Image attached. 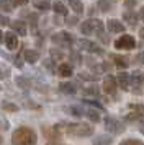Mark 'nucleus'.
I'll list each match as a JSON object with an SVG mask.
<instances>
[{
	"instance_id": "nucleus-1",
	"label": "nucleus",
	"mask_w": 144,
	"mask_h": 145,
	"mask_svg": "<svg viewBox=\"0 0 144 145\" xmlns=\"http://www.w3.org/2000/svg\"><path fill=\"white\" fill-rule=\"evenodd\" d=\"M38 135L31 127H18L12 134L13 145H36Z\"/></svg>"
},
{
	"instance_id": "nucleus-2",
	"label": "nucleus",
	"mask_w": 144,
	"mask_h": 145,
	"mask_svg": "<svg viewBox=\"0 0 144 145\" xmlns=\"http://www.w3.org/2000/svg\"><path fill=\"white\" fill-rule=\"evenodd\" d=\"M67 132L75 137H89L92 135V127L84 122H75V124H67Z\"/></svg>"
},
{
	"instance_id": "nucleus-3",
	"label": "nucleus",
	"mask_w": 144,
	"mask_h": 145,
	"mask_svg": "<svg viewBox=\"0 0 144 145\" xmlns=\"http://www.w3.org/2000/svg\"><path fill=\"white\" fill-rule=\"evenodd\" d=\"M103 29V21L102 20H97V18H90V20H85L82 25H80V31H82V34H93L97 33V31H102Z\"/></svg>"
},
{
	"instance_id": "nucleus-4",
	"label": "nucleus",
	"mask_w": 144,
	"mask_h": 145,
	"mask_svg": "<svg viewBox=\"0 0 144 145\" xmlns=\"http://www.w3.org/2000/svg\"><path fill=\"white\" fill-rule=\"evenodd\" d=\"M79 46L82 47L84 51H87V52L90 54H105V51L102 49V46H98L97 42H93V41H89V39H77Z\"/></svg>"
},
{
	"instance_id": "nucleus-5",
	"label": "nucleus",
	"mask_w": 144,
	"mask_h": 145,
	"mask_svg": "<svg viewBox=\"0 0 144 145\" xmlns=\"http://www.w3.org/2000/svg\"><path fill=\"white\" fill-rule=\"evenodd\" d=\"M115 47L116 49H134L136 47V41H134L133 36L124 34V36H121V38H118L115 41Z\"/></svg>"
},
{
	"instance_id": "nucleus-6",
	"label": "nucleus",
	"mask_w": 144,
	"mask_h": 145,
	"mask_svg": "<svg viewBox=\"0 0 144 145\" xmlns=\"http://www.w3.org/2000/svg\"><path fill=\"white\" fill-rule=\"evenodd\" d=\"M105 129L108 132H111V134H121L124 131V125L123 122H120L115 118H106L105 119Z\"/></svg>"
},
{
	"instance_id": "nucleus-7",
	"label": "nucleus",
	"mask_w": 144,
	"mask_h": 145,
	"mask_svg": "<svg viewBox=\"0 0 144 145\" xmlns=\"http://www.w3.org/2000/svg\"><path fill=\"white\" fill-rule=\"evenodd\" d=\"M116 86H118V80L115 78V77L108 75V77H105L103 83H102V90H103L106 95H115V93H116Z\"/></svg>"
},
{
	"instance_id": "nucleus-8",
	"label": "nucleus",
	"mask_w": 144,
	"mask_h": 145,
	"mask_svg": "<svg viewBox=\"0 0 144 145\" xmlns=\"http://www.w3.org/2000/svg\"><path fill=\"white\" fill-rule=\"evenodd\" d=\"M52 41H54V42H59V44H64V46H72V42L77 41V39H74L72 34L62 31V33H59V34H54V36H52Z\"/></svg>"
},
{
	"instance_id": "nucleus-9",
	"label": "nucleus",
	"mask_w": 144,
	"mask_h": 145,
	"mask_svg": "<svg viewBox=\"0 0 144 145\" xmlns=\"http://www.w3.org/2000/svg\"><path fill=\"white\" fill-rule=\"evenodd\" d=\"M3 42H5L7 49L13 51V49H17V46H18V38H17V34L13 33V31H8V33H5Z\"/></svg>"
},
{
	"instance_id": "nucleus-10",
	"label": "nucleus",
	"mask_w": 144,
	"mask_h": 145,
	"mask_svg": "<svg viewBox=\"0 0 144 145\" xmlns=\"http://www.w3.org/2000/svg\"><path fill=\"white\" fill-rule=\"evenodd\" d=\"M116 80H118V85L121 86L123 90H128V88L131 86V75H128V73L120 72L116 75Z\"/></svg>"
},
{
	"instance_id": "nucleus-11",
	"label": "nucleus",
	"mask_w": 144,
	"mask_h": 145,
	"mask_svg": "<svg viewBox=\"0 0 144 145\" xmlns=\"http://www.w3.org/2000/svg\"><path fill=\"white\" fill-rule=\"evenodd\" d=\"M106 26H108V31H110V33H123L124 31L123 23L118 21V20H113V18L106 21Z\"/></svg>"
},
{
	"instance_id": "nucleus-12",
	"label": "nucleus",
	"mask_w": 144,
	"mask_h": 145,
	"mask_svg": "<svg viewBox=\"0 0 144 145\" xmlns=\"http://www.w3.org/2000/svg\"><path fill=\"white\" fill-rule=\"evenodd\" d=\"M59 90H61V93H64V95H75L77 93V86H75V83H72V82H62L59 85Z\"/></svg>"
},
{
	"instance_id": "nucleus-13",
	"label": "nucleus",
	"mask_w": 144,
	"mask_h": 145,
	"mask_svg": "<svg viewBox=\"0 0 144 145\" xmlns=\"http://www.w3.org/2000/svg\"><path fill=\"white\" fill-rule=\"evenodd\" d=\"M23 59H25L28 64H36L38 59H39V52L34 51V49H26L25 52H23Z\"/></svg>"
},
{
	"instance_id": "nucleus-14",
	"label": "nucleus",
	"mask_w": 144,
	"mask_h": 145,
	"mask_svg": "<svg viewBox=\"0 0 144 145\" xmlns=\"http://www.w3.org/2000/svg\"><path fill=\"white\" fill-rule=\"evenodd\" d=\"M123 18H124V21H126L128 25H131V26H136L137 20H139V13H134V12L128 10V12H124V13H123Z\"/></svg>"
},
{
	"instance_id": "nucleus-15",
	"label": "nucleus",
	"mask_w": 144,
	"mask_h": 145,
	"mask_svg": "<svg viewBox=\"0 0 144 145\" xmlns=\"http://www.w3.org/2000/svg\"><path fill=\"white\" fill-rule=\"evenodd\" d=\"M10 26H12L13 29H15V33H18L20 36H25V34L28 33V31H26V25H25V23H23L21 20L12 21V23H10Z\"/></svg>"
},
{
	"instance_id": "nucleus-16",
	"label": "nucleus",
	"mask_w": 144,
	"mask_h": 145,
	"mask_svg": "<svg viewBox=\"0 0 144 145\" xmlns=\"http://www.w3.org/2000/svg\"><path fill=\"white\" fill-rule=\"evenodd\" d=\"M144 83V73L141 72H133L131 73V85L134 86V88H139V86Z\"/></svg>"
},
{
	"instance_id": "nucleus-17",
	"label": "nucleus",
	"mask_w": 144,
	"mask_h": 145,
	"mask_svg": "<svg viewBox=\"0 0 144 145\" xmlns=\"http://www.w3.org/2000/svg\"><path fill=\"white\" fill-rule=\"evenodd\" d=\"M111 144H113V138L110 135H98L92 142V145H111Z\"/></svg>"
},
{
	"instance_id": "nucleus-18",
	"label": "nucleus",
	"mask_w": 144,
	"mask_h": 145,
	"mask_svg": "<svg viewBox=\"0 0 144 145\" xmlns=\"http://www.w3.org/2000/svg\"><path fill=\"white\" fill-rule=\"evenodd\" d=\"M57 72L62 77H71L72 73H74V70H72L71 64H61V65H57Z\"/></svg>"
},
{
	"instance_id": "nucleus-19",
	"label": "nucleus",
	"mask_w": 144,
	"mask_h": 145,
	"mask_svg": "<svg viewBox=\"0 0 144 145\" xmlns=\"http://www.w3.org/2000/svg\"><path fill=\"white\" fill-rule=\"evenodd\" d=\"M84 116H87V118L90 119L92 122H100V114H98L95 109H92V108H87V109H84Z\"/></svg>"
},
{
	"instance_id": "nucleus-20",
	"label": "nucleus",
	"mask_w": 144,
	"mask_h": 145,
	"mask_svg": "<svg viewBox=\"0 0 144 145\" xmlns=\"http://www.w3.org/2000/svg\"><path fill=\"white\" fill-rule=\"evenodd\" d=\"M52 8H54V12L57 15H62V16H67V15H69V10H67V7H65L62 2H56V3L52 5Z\"/></svg>"
},
{
	"instance_id": "nucleus-21",
	"label": "nucleus",
	"mask_w": 144,
	"mask_h": 145,
	"mask_svg": "<svg viewBox=\"0 0 144 145\" xmlns=\"http://www.w3.org/2000/svg\"><path fill=\"white\" fill-rule=\"evenodd\" d=\"M69 5H71L72 10H74L77 15H80L82 12H84V3H82L80 0H69Z\"/></svg>"
},
{
	"instance_id": "nucleus-22",
	"label": "nucleus",
	"mask_w": 144,
	"mask_h": 145,
	"mask_svg": "<svg viewBox=\"0 0 144 145\" xmlns=\"http://www.w3.org/2000/svg\"><path fill=\"white\" fill-rule=\"evenodd\" d=\"M128 121H131V122H144V112H131L129 116H128Z\"/></svg>"
},
{
	"instance_id": "nucleus-23",
	"label": "nucleus",
	"mask_w": 144,
	"mask_h": 145,
	"mask_svg": "<svg viewBox=\"0 0 144 145\" xmlns=\"http://www.w3.org/2000/svg\"><path fill=\"white\" fill-rule=\"evenodd\" d=\"M113 62H115V65L118 69H124V67H128V59H124L121 56H113Z\"/></svg>"
},
{
	"instance_id": "nucleus-24",
	"label": "nucleus",
	"mask_w": 144,
	"mask_h": 145,
	"mask_svg": "<svg viewBox=\"0 0 144 145\" xmlns=\"http://www.w3.org/2000/svg\"><path fill=\"white\" fill-rule=\"evenodd\" d=\"M67 111L71 112L72 116H77V118L84 116V109H82L80 106H69V108H67Z\"/></svg>"
},
{
	"instance_id": "nucleus-25",
	"label": "nucleus",
	"mask_w": 144,
	"mask_h": 145,
	"mask_svg": "<svg viewBox=\"0 0 144 145\" xmlns=\"http://www.w3.org/2000/svg\"><path fill=\"white\" fill-rule=\"evenodd\" d=\"M97 7H98V10H102V12H108L111 8V3L108 0H97Z\"/></svg>"
},
{
	"instance_id": "nucleus-26",
	"label": "nucleus",
	"mask_w": 144,
	"mask_h": 145,
	"mask_svg": "<svg viewBox=\"0 0 144 145\" xmlns=\"http://www.w3.org/2000/svg\"><path fill=\"white\" fill-rule=\"evenodd\" d=\"M33 5L39 10H48L49 8V2L48 0H33Z\"/></svg>"
},
{
	"instance_id": "nucleus-27",
	"label": "nucleus",
	"mask_w": 144,
	"mask_h": 145,
	"mask_svg": "<svg viewBox=\"0 0 144 145\" xmlns=\"http://www.w3.org/2000/svg\"><path fill=\"white\" fill-rule=\"evenodd\" d=\"M2 108H3L5 111H12V112L18 111V106L15 105V103H8V101H3V103H2Z\"/></svg>"
},
{
	"instance_id": "nucleus-28",
	"label": "nucleus",
	"mask_w": 144,
	"mask_h": 145,
	"mask_svg": "<svg viewBox=\"0 0 144 145\" xmlns=\"http://www.w3.org/2000/svg\"><path fill=\"white\" fill-rule=\"evenodd\" d=\"M17 85H18L20 88H28V86H30V82H28V78H25V77H17Z\"/></svg>"
},
{
	"instance_id": "nucleus-29",
	"label": "nucleus",
	"mask_w": 144,
	"mask_h": 145,
	"mask_svg": "<svg viewBox=\"0 0 144 145\" xmlns=\"http://www.w3.org/2000/svg\"><path fill=\"white\" fill-rule=\"evenodd\" d=\"M120 145H144L141 140H136V138H126L123 142H120Z\"/></svg>"
},
{
	"instance_id": "nucleus-30",
	"label": "nucleus",
	"mask_w": 144,
	"mask_h": 145,
	"mask_svg": "<svg viewBox=\"0 0 144 145\" xmlns=\"http://www.w3.org/2000/svg\"><path fill=\"white\" fill-rule=\"evenodd\" d=\"M97 36L100 41H103L105 44H108L110 42V38H108V34L105 33V29H102V31H97Z\"/></svg>"
},
{
	"instance_id": "nucleus-31",
	"label": "nucleus",
	"mask_w": 144,
	"mask_h": 145,
	"mask_svg": "<svg viewBox=\"0 0 144 145\" xmlns=\"http://www.w3.org/2000/svg\"><path fill=\"white\" fill-rule=\"evenodd\" d=\"M129 109H131V111H136V112H144V105H139V103H131Z\"/></svg>"
},
{
	"instance_id": "nucleus-32",
	"label": "nucleus",
	"mask_w": 144,
	"mask_h": 145,
	"mask_svg": "<svg viewBox=\"0 0 144 145\" xmlns=\"http://www.w3.org/2000/svg\"><path fill=\"white\" fill-rule=\"evenodd\" d=\"M84 103H85V105H89V106H95V108H98V109H103V106L100 105L98 101H95V99H89V98H85V99H84Z\"/></svg>"
},
{
	"instance_id": "nucleus-33",
	"label": "nucleus",
	"mask_w": 144,
	"mask_h": 145,
	"mask_svg": "<svg viewBox=\"0 0 144 145\" xmlns=\"http://www.w3.org/2000/svg\"><path fill=\"white\" fill-rule=\"evenodd\" d=\"M85 93H87V95L98 96V88H97V86H90V88H89V86H85Z\"/></svg>"
},
{
	"instance_id": "nucleus-34",
	"label": "nucleus",
	"mask_w": 144,
	"mask_h": 145,
	"mask_svg": "<svg viewBox=\"0 0 144 145\" xmlns=\"http://www.w3.org/2000/svg\"><path fill=\"white\" fill-rule=\"evenodd\" d=\"M21 57H23V52L18 54V56L15 57V65L18 67V69H21V67H23V60H21Z\"/></svg>"
},
{
	"instance_id": "nucleus-35",
	"label": "nucleus",
	"mask_w": 144,
	"mask_h": 145,
	"mask_svg": "<svg viewBox=\"0 0 144 145\" xmlns=\"http://www.w3.org/2000/svg\"><path fill=\"white\" fill-rule=\"evenodd\" d=\"M12 2L13 7H21V5H26L28 3V0H10Z\"/></svg>"
},
{
	"instance_id": "nucleus-36",
	"label": "nucleus",
	"mask_w": 144,
	"mask_h": 145,
	"mask_svg": "<svg viewBox=\"0 0 144 145\" xmlns=\"http://www.w3.org/2000/svg\"><path fill=\"white\" fill-rule=\"evenodd\" d=\"M10 23H12V21L8 20V18L5 16V15H2V13H0V25H2V26H7V25H10Z\"/></svg>"
},
{
	"instance_id": "nucleus-37",
	"label": "nucleus",
	"mask_w": 144,
	"mask_h": 145,
	"mask_svg": "<svg viewBox=\"0 0 144 145\" xmlns=\"http://www.w3.org/2000/svg\"><path fill=\"white\" fill-rule=\"evenodd\" d=\"M43 65H44L48 70L54 72V64H52V60H44V62H43Z\"/></svg>"
},
{
	"instance_id": "nucleus-38",
	"label": "nucleus",
	"mask_w": 144,
	"mask_h": 145,
	"mask_svg": "<svg viewBox=\"0 0 144 145\" xmlns=\"http://www.w3.org/2000/svg\"><path fill=\"white\" fill-rule=\"evenodd\" d=\"M51 57H52V59H61V57H62V54L59 52V51H56V49H52V51H51Z\"/></svg>"
},
{
	"instance_id": "nucleus-39",
	"label": "nucleus",
	"mask_w": 144,
	"mask_h": 145,
	"mask_svg": "<svg viewBox=\"0 0 144 145\" xmlns=\"http://www.w3.org/2000/svg\"><path fill=\"white\" fill-rule=\"evenodd\" d=\"M124 5H126V7H134V5H136V0H124Z\"/></svg>"
},
{
	"instance_id": "nucleus-40",
	"label": "nucleus",
	"mask_w": 144,
	"mask_h": 145,
	"mask_svg": "<svg viewBox=\"0 0 144 145\" xmlns=\"http://www.w3.org/2000/svg\"><path fill=\"white\" fill-rule=\"evenodd\" d=\"M7 2H8V0H0V7L5 8V10H10L12 7H8V5H7Z\"/></svg>"
},
{
	"instance_id": "nucleus-41",
	"label": "nucleus",
	"mask_w": 144,
	"mask_h": 145,
	"mask_svg": "<svg viewBox=\"0 0 144 145\" xmlns=\"http://www.w3.org/2000/svg\"><path fill=\"white\" fill-rule=\"evenodd\" d=\"M77 16H74V18H67V23H69V25H75V23H77Z\"/></svg>"
},
{
	"instance_id": "nucleus-42",
	"label": "nucleus",
	"mask_w": 144,
	"mask_h": 145,
	"mask_svg": "<svg viewBox=\"0 0 144 145\" xmlns=\"http://www.w3.org/2000/svg\"><path fill=\"white\" fill-rule=\"evenodd\" d=\"M137 60H139V62H141V64L144 65V52H141V54H139V57H137Z\"/></svg>"
},
{
	"instance_id": "nucleus-43",
	"label": "nucleus",
	"mask_w": 144,
	"mask_h": 145,
	"mask_svg": "<svg viewBox=\"0 0 144 145\" xmlns=\"http://www.w3.org/2000/svg\"><path fill=\"white\" fill-rule=\"evenodd\" d=\"M139 18L144 20V7H141V10H139Z\"/></svg>"
},
{
	"instance_id": "nucleus-44",
	"label": "nucleus",
	"mask_w": 144,
	"mask_h": 145,
	"mask_svg": "<svg viewBox=\"0 0 144 145\" xmlns=\"http://www.w3.org/2000/svg\"><path fill=\"white\" fill-rule=\"evenodd\" d=\"M139 36H141V39H144V26L139 29Z\"/></svg>"
},
{
	"instance_id": "nucleus-45",
	"label": "nucleus",
	"mask_w": 144,
	"mask_h": 145,
	"mask_svg": "<svg viewBox=\"0 0 144 145\" xmlns=\"http://www.w3.org/2000/svg\"><path fill=\"white\" fill-rule=\"evenodd\" d=\"M3 39H5V34L0 31V42H3Z\"/></svg>"
},
{
	"instance_id": "nucleus-46",
	"label": "nucleus",
	"mask_w": 144,
	"mask_h": 145,
	"mask_svg": "<svg viewBox=\"0 0 144 145\" xmlns=\"http://www.w3.org/2000/svg\"><path fill=\"white\" fill-rule=\"evenodd\" d=\"M7 75V72H2V69H0V77H5Z\"/></svg>"
},
{
	"instance_id": "nucleus-47",
	"label": "nucleus",
	"mask_w": 144,
	"mask_h": 145,
	"mask_svg": "<svg viewBox=\"0 0 144 145\" xmlns=\"http://www.w3.org/2000/svg\"><path fill=\"white\" fill-rule=\"evenodd\" d=\"M2 142H3V138H2V135H0V144H2Z\"/></svg>"
},
{
	"instance_id": "nucleus-48",
	"label": "nucleus",
	"mask_w": 144,
	"mask_h": 145,
	"mask_svg": "<svg viewBox=\"0 0 144 145\" xmlns=\"http://www.w3.org/2000/svg\"><path fill=\"white\" fill-rule=\"evenodd\" d=\"M141 132H143V134H144V127H141Z\"/></svg>"
},
{
	"instance_id": "nucleus-49",
	"label": "nucleus",
	"mask_w": 144,
	"mask_h": 145,
	"mask_svg": "<svg viewBox=\"0 0 144 145\" xmlns=\"http://www.w3.org/2000/svg\"><path fill=\"white\" fill-rule=\"evenodd\" d=\"M0 91H2V86H0Z\"/></svg>"
}]
</instances>
